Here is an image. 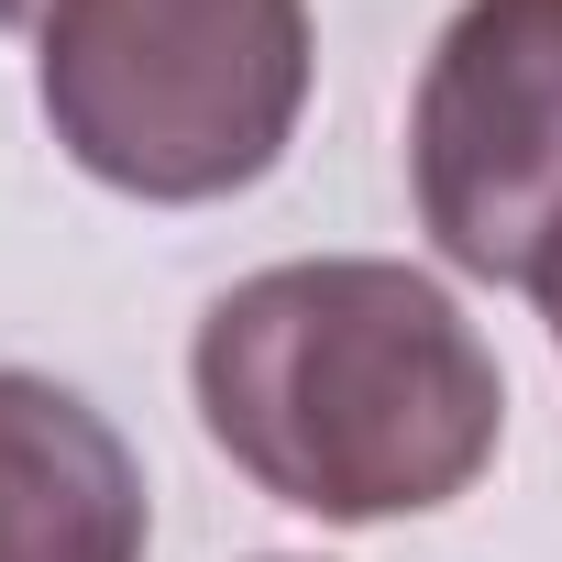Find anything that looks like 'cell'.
I'll use <instances>...</instances> for the list:
<instances>
[{
    "instance_id": "6da1fadb",
    "label": "cell",
    "mask_w": 562,
    "mask_h": 562,
    "mask_svg": "<svg viewBox=\"0 0 562 562\" xmlns=\"http://www.w3.org/2000/svg\"><path fill=\"white\" fill-rule=\"evenodd\" d=\"M210 441L299 518L375 529L452 507L507 430V375L441 276L386 254L265 265L210 299L188 353Z\"/></svg>"
},
{
    "instance_id": "7a4b0ae2",
    "label": "cell",
    "mask_w": 562,
    "mask_h": 562,
    "mask_svg": "<svg viewBox=\"0 0 562 562\" xmlns=\"http://www.w3.org/2000/svg\"><path fill=\"white\" fill-rule=\"evenodd\" d=\"M56 144L155 210L276 177L310 111V0H56L34 23Z\"/></svg>"
},
{
    "instance_id": "3957f363",
    "label": "cell",
    "mask_w": 562,
    "mask_h": 562,
    "mask_svg": "<svg viewBox=\"0 0 562 562\" xmlns=\"http://www.w3.org/2000/svg\"><path fill=\"white\" fill-rule=\"evenodd\" d=\"M408 177L430 243L485 288L562 254V0H463L419 67Z\"/></svg>"
},
{
    "instance_id": "277c9868",
    "label": "cell",
    "mask_w": 562,
    "mask_h": 562,
    "mask_svg": "<svg viewBox=\"0 0 562 562\" xmlns=\"http://www.w3.org/2000/svg\"><path fill=\"white\" fill-rule=\"evenodd\" d=\"M155 496L133 441L56 375L0 364V562H144Z\"/></svg>"
},
{
    "instance_id": "5b68a950",
    "label": "cell",
    "mask_w": 562,
    "mask_h": 562,
    "mask_svg": "<svg viewBox=\"0 0 562 562\" xmlns=\"http://www.w3.org/2000/svg\"><path fill=\"white\" fill-rule=\"evenodd\" d=\"M529 299H540V321H551V342H562V254L540 265V288H529Z\"/></svg>"
},
{
    "instance_id": "8992f818",
    "label": "cell",
    "mask_w": 562,
    "mask_h": 562,
    "mask_svg": "<svg viewBox=\"0 0 562 562\" xmlns=\"http://www.w3.org/2000/svg\"><path fill=\"white\" fill-rule=\"evenodd\" d=\"M56 12V0H0V34H12V23H45Z\"/></svg>"
}]
</instances>
